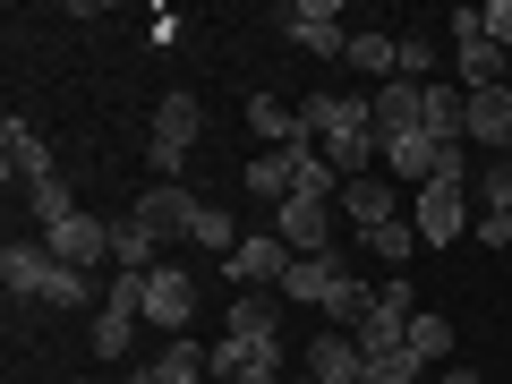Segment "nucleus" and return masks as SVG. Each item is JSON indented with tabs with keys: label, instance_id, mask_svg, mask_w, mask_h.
Here are the masks:
<instances>
[{
	"label": "nucleus",
	"instance_id": "nucleus-25",
	"mask_svg": "<svg viewBox=\"0 0 512 384\" xmlns=\"http://www.w3.org/2000/svg\"><path fill=\"white\" fill-rule=\"evenodd\" d=\"M188 239H197L205 256H231V248H239V239H248V231H239V222H231V205H197V222H188Z\"/></svg>",
	"mask_w": 512,
	"mask_h": 384
},
{
	"label": "nucleus",
	"instance_id": "nucleus-6",
	"mask_svg": "<svg viewBox=\"0 0 512 384\" xmlns=\"http://www.w3.org/2000/svg\"><path fill=\"white\" fill-rule=\"evenodd\" d=\"M282 35H291L299 52H316V60H342V52H350L342 0H291V9H282Z\"/></svg>",
	"mask_w": 512,
	"mask_h": 384
},
{
	"label": "nucleus",
	"instance_id": "nucleus-8",
	"mask_svg": "<svg viewBox=\"0 0 512 384\" xmlns=\"http://www.w3.org/2000/svg\"><path fill=\"white\" fill-rule=\"evenodd\" d=\"M274 239H282L291 256H333V205L282 197V205H274Z\"/></svg>",
	"mask_w": 512,
	"mask_h": 384
},
{
	"label": "nucleus",
	"instance_id": "nucleus-5",
	"mask_svg": "<svg viewBox=\"0 0 512 384\" xmlns=\"http://www.w3.org/2000/svg\"><path fill=\"white\" fill-rule=\"evenodd\" d=\"M0 282H9V299H35V308H52V291H60V256L43 248V239H9V248H0Z\"/></svg>",
	"mask_w": 512,
	"mask_h": 384
},
{
	"label": "nucleus",
	"instance_id": "nucleus-13",
	"mask_svg": "<svg viewBox=\"0 0 512 384\" xmlns=\"http://www.w3.org/2000/svg\"><path fill=\"white\" fill-rule=\"evenodd\" d=\"M197 205H205V197H188V188H180V180H154V188H146V197L128 205V214L146 222V231H154V239H188V222H197Z\"/></svg>",
	"mask_w": 512,
	"mask_h": 384
},
{
	"label": "nucleus",
	"instance_id": "nucleus-2",
	"mask_svg": "<svg viewBox=\"0 0 512 384\" xmlns=\"http://www.w3.org/2000/svg\"><path fill=\"white\" fill-rule=\"evenodd\" d=\"M410 282H384L376 291V308L359 316V333H350V342H359V359L367 367H402V342H410Z\"/></svg>",
	"mask_w": 512,
	"mask_h": 384
},
{
	"label": "nucleus",
	"instance_id": "nucleus-4",
	"mask_svg": "<svg viewBox=\"0 0 512 384\" xmlns=\"http://www.w3.org/2000/svg\"><path fill=\"white\" fill-rule=\"evenodd\" d=\"M470 188H419V197H410V231L427 239V248H453V239H470Z\"/></svg>",
	"mask_w": 512,
	"mask_h": 384
},
{
	"label": "nucleus",
	"instance_id": "nucleus-30",
	"mask_svg": "<svg viewBox=\"0 0 512 384\" xmlns=\"http://www.w3.org/2000/svg\"><path fill=\"white\" fill-rule=\"evenodd\" d=\"M478 18H487V35L504 43V52H512V0H487V9H478Z\"/></svg>",
	"mask_w": 512,
	"mask_h": 384
},
{
	"label": "nucleus",
	"instance_id": "nucleus-17",
	"mask_svg": "<svg viewBox=\"0 0 512 384\" xmlns=\"http://www.w3.org/2000/svg\"><path fill=\"white\" fill-rule=\"evenodd\" d=\"M299 376H316V384H367V359H359V342H350V333H316Z\"/></svg>",
	"mask_w": 512,
	"mask_h": 384
},
{
	"label": "nucleus",
	"instance_id": "nucleus-29",
	"mask_svg": "<svg viewBox=\"0 0 512 384\" xmlns=\"http://www.w3.org/2000/svg\"><path fill=\"white\" fill-rule=\"evenodd\" d=\"M470 239H487V248H512V214H478Z\"/></svg>",
	"mask_w": 512,
	"mask_h": 384
},
{
	"label": "nucleus",
	"instance_id": "nucleus-1",
	"mask_svg": "<svg viewBox=\"0 0 512 384\" xmlns=\"http://www.w3.org/2000/svg\"><path fill=\"white\" fill-rule=\"evenodd\" d=\"M197 137H205V103H197V94H163V103H154V137H146L154 180H180Z\"/></svg>",
	"mask_w": 512,
	"mask_h": 384
},
{
	"label": "nucleus",
	"instance_id": "nucleus-21",
	"mask_svg": "<svg viewBox=\"0 0 512 384\" xmlns=\"http://www.w3.org/2000/svg\"><path fill=\"white\" fill-rule=\"evenodd\" d=\"M410 367H419V376H427V367H436V359H453V316H436V308H419V316H410Z\"/></svg>",
	"mask_w": 512,
	"mask_h": 384
},
{
	"label": "nucleus",
	"instance_id": "nucleus-11",
	"mask_svg": "<svg viewBox=\"0 0 512 384\" xmlns=\"http://www.w3.org/2000/svg\"><path fill=\"white\" fill-rule=\"evenodd\" d=\"M333 214L367 239V231H384V222H402V197H393V180H384V171H367V180L342 188V205H333Z\"/></svg>",
	"mask_w": 512,
	"mask_h": 384
},
{
	"label": "nucleus",
	"instance_id": "nucleus-27",
	"mask_svg": "<svg viewBox=\"0 0 512 384\" xmlns=\"http://www.w3.org/2000/svg\"><path fill=\"white\" fill-rule=\"evenodd\" d=\"M367 248H376L384 265H410V248H419V231H410V222H384V231H367Z\"/></svg>",
	"mask_w": 512,
	"mask_h": 384
},
{
	"label": "nucleus",
	"instance_id": "nucleus-16",
	"mask_svg": "<svg viewBox=\"0 0 512 384\" xmlns=\"http://www.w3.org/2000/svg\"><path fill=\"white\" fill-rule=\"evenodd\" d=\"M461 137H470V146H487V154H512V94H504V86L470 94V111H461Z\"/></svg>",
	"mask_w": 512,
	"mask_h": 384
},
{
	"label": "nucleus",
	"instance_id": "nucleus-31",
	"mask_svg": "<svg viewBox=\"0 0 512 384\" xmlns=\"http://www.w3.org/2000/svg\"><path fill=\"white\" fill-rule=\"evenodd\" d=\"M427 384H487L478 367H444V376H427Z\"/></svg>",
	"mask_w": 512,
	"mask_h": 384
},
{
	"label": "nucleus",
	"instance_id": "nucleus-15",
	"mask_svg": "<svg viewBox=\"0 0 512 384\" xmlns=\"http://www.w3.org/2000/svg\"><path fill=\"white\" fill-rule=\"evenodd\" d=\"M419 128H427V86H410V77L376 86V146L384 137H419Z\"/></svg>",
	"mask_w": 512,
	"mask_h": 384
},
{
	"label": "nucleus",
	"instance_id": "nucleus-7",
	"mask_svg": "<svg viewBox=\"0 0 512 384\" xmlns=\"http://www.w3.org/2000/svg\"><path fill=\"white\" fill-rule=\"evenodd\" d=\"M222 274H231L239 291H282V274H291V248H282L274 231H248L231 256H222Z\"/></svg>",
	"mask_w": 512,
	"mask_h": 384
},
{
	"label": "nucleus",
	"instance_id": "nucleus-24",
	"mask_svg": "<svg viewBox=\"0 0 512 384\" xmlns=\"http://www.w3.org/2000/svg\"><path fill=\"white\" fill-rule=\"evenodd\" d=\"M291 180H299V146H274V154H256L248 163V197H291Z\"/></svg>",
	"mask_w": 512,
	"mask_h": 384
},
{
	"label": "nucleus",
	"instance_id": "nucleus-28",
	"mask_svg": "<svg viewBox=\"0 0 512 384\" xmlns=\"http://www.w3.org/2000/svg\"><path fill=\"white\" fill-rule=\"evenodd\" d=\"M402 77L410 86H436V43L427 35H402Z\"/></svg>",
	"mask_w": 512,
	"mask_h": 384
},
{
	"label": "nucleus",
	"instance_id": "nucleus-33",
	"mask_svg": "<svg viewBox=\"0 0 512 384\" xmlns=\"http://www.w3.org/2000/svg\"><path fill=\"white\" fill-rule=\"evenodd\" d=\"M504 256H512V248H504Z\"/></svg>",
	"mask_w": 512,
	"mask_h": 384
},
{
	"label": "nucleus",
	"instance_id": "nucleus-14",
	"mask_svg": "<svg viewBox=\"0 0 512 384\" xmlns=\"http://www.w3.org/2000/svg\"><path fill=\"white\" fill-rule=\"evenodd\" d=\"M146 316L163 333H188V316H197V282H188L180 265H154V274H146Z\"/></svg>",
	"mask_w": 512,
	"mask_h": 384
},
{
	"label": "nucleus",
	"instance_id": "nucleus-20",
	"mask_svg": "<svg viewBox=\"0 0 512 384\" xmlns=\"http://www.w3.org/2000/svg\"><path fill=\"white\" fill-rule=\"evenodd\" d=\"M154 248H163V239H154L137 214L111 222V274H154Z\"/></svg>",
	"mask_w": 512,
	"mask_h": 384
},
{
	"label": "nucleus",
	"instance_id": "nucleus-22",
	"mask_svg": "<svg viewBox=\"0 0 512 384\" xmlns=\"http://www.w3.org/2000/svg\"><path fill=\"white\" fill-rule=\"evenodd\" d=\"M26 214H35V239H43V231H60L69 214H86V205H77V188L52 171V180H35V188H26Z\"/></svg>",
	"mask_w": 512,
	"mask_h": 384
},
{
	"label": "nucleus",
	"instance_id": "nucleus-10",
	"mask_svg": "<svg viewBox=\"0 0 512 384\" xmlns=\"http://www.w3.org/2000/svg\"><path fill=\"white\" fill-rule=\"evenodd\" d=\"M43 248H52L60 265H77V274H94V265H111V222L103 214H69L60 231H43Z\"/></svg>",
	"mask_w": 512,
	"mask_h": 384
},
{
	"label": "nucleus",
	"instance_id": "nucleus-23",
	"mask_svg": "<svg viewBox=\"0 0 512 384\" xmlns=\"http://www.w3.org/2000/svg\"><path fill=\"white\" fill-rule=\"evenodd\" d=\"M146 376H154V384H205V376H214V350H205V342H188V333H180V342H171L163 359L146 367Z\"/></svg>",
	"mask_w": 512,
	"mask_h": 384
},
{
	"label": "nucleus",
	"instance_id": "nucleus-18",
	"mask_svg": "<svg viewBox=\"0 0 512 384\" xmlns=\"http://www.w3.org/2000/svg\"><path fill=\"white\" fill-rule=\"evenodd\" d=\"M248 128L265 137V154H274V146H308V128H299V103H282V94H256V103H248Z\"/></svg>",
	"mask_w": 512,
	"mask_h": 384
},
{
	"label": "nucleus",
	"instance_id": "nucleus-12",
	"mask_svg": "<svg viewBox=\"0 0 512 384\" xmlns=\"http://www.w3.org/2000/svg\"><path fill=\"white\" fill-rule=\"evenodd\" d=\"M0 171H9V180H26V188H35V180H52V146H43V128L35 120H18V111H9V128H0Z\"/></svg>",
	"mask_w": 512,
	"mask_h": 384
},
{
	"label": "nucleus",
	"instance_id": "nucleus-26",
	"mask_svg": "<svg viewBox=\"0 0 512 384\" xmlns=\"http://www.w3.org/2000/svg\"><path fill=\"white\" fill-rule=\"evenodd\" d=\"M470 205H478V214H512V163H504V154H487V163H478Z\"/></svg>",
	"mask_w": 512,
	"mask_h": 384
},
{
	"label": "nucleus",
	"instance_id": "nucleus-19",
	"mask_svg": "<svg viewBox=\"0 0 512 384\" xmlns=\"http://www.w3.org/2000/svg\"><path fill=\"white\" fill-rule=\"evenodd\" d=\"M342 60H350L359 77H376V86H393V77H402V35H367V26H359Z\"/></svg>",
	"mask_w": 512,
	"mask_h": 384
},
{
	"label": "nucleus",
	"instance_id": "nucleus-3",
	"mask_svg": "<svg viewBox=\"0 0 512 384\" xmlns=\"http://www.w3.org/2000/svg\"><path fill=\"white\" fill-rule=\"evenodd\" d=\"M453 69H461V94H487V86H504V43L487 35V18L478 9H453Z\"/></svg>",
	"mask_w": 512,
	"mask_h": 384
},
{
	"label": "nucleus",
	"instance_id": "nucleus-32",
	"mask_svg": "<svg viewBox=\"0 0 512 384\" xmlns=\"http://www.w3.org/2000/svg\"><path fill=\"white\" fill-rule=\"evenodd\" d=\"M77 384H103V376H77Z\"/></svg>",
	"mask_w": 512,
	"mask_h": 384
},
{
	"label": "nucleus",
	"instance_id": "nucleus-9",
	"mask_svg": "<svg viewBox=\"0 0 512 384\" xmlns=\"http://www.w3.org/2000/svg\"><path fill=\"white\" fill-rule=\"evenodd\" d=\"M222 342L248 359L256 342H282V291H248V299H231L222 308Z\"/></svg>",
	"mask_w": 512,
	"mask_h": 384
}]
</instances>
